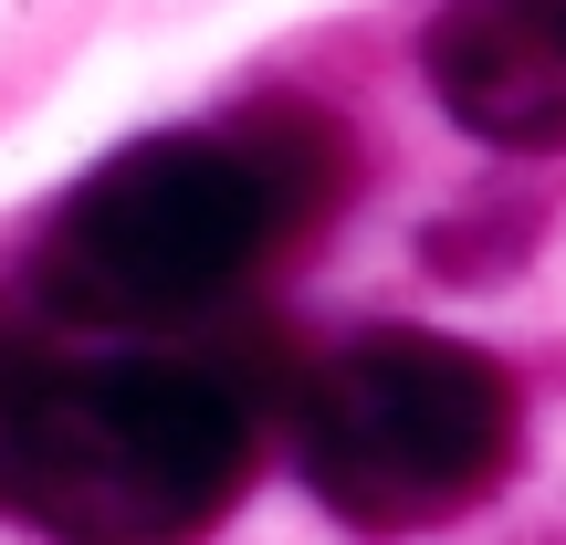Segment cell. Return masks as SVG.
Masks as SVG:
<instances>
[{
	"label": "cell",
	"mask_w": 566,
	"mask_h": 545,
	"mask_svg": "<svg viewBox=\"0 0 566 545\" xmlns=\"http://www.w3.org/2000/svg\"><path fill=\"white\" fill-rule=\"evenodd\" d=\"M514 378L462 336L388 325L357 336L304 378L294 399V462L346 525H430L504 483L514 462Z\"/></svg>",
	"instance_id": "cell-3"
},
{
	"label": "cell",
	"mask_w": 566,
	"mask_h": 545,
	"mask_svg": "<svg viewBox=\"0 0 566 545\" xmlns=\"http://www.w3.org/2000/svg\"><path fill=\"white\" fill-rule=\"evenodd\" d=\"M420 63L483 147H566V0H451Z\"/></svg>",
	"instance_id": "cell-4"
},
{
	"label": "cell",
	"mask_w": 566,
	"mask_h": 545,
	"mask_svg": "<svg viewBox=\"0 0 566 545\" xmlns=\"http://www.w3.org/2000/svg\"><path fill=\"white\" fill-rule=\"evenodd\" d=\"M346 179V137L315 105H263L231 137H147L63 200L42 242V304L63 325H179L283 252Z\"/></svg>",
	"instance_id": "cell-1"
},
{
	"label": "cell",
	"mask_w": 566,
	"mask_h": 545,
	"mask_svg": "<svg viewBox=\"0 0 566 545\" xmlns=\"http://www.w3.org/2000/svg\"><path fill=\"white\" fill-rule=\"evenodd\" d=\"M252 472V399L221 367L105 357L63 378H21L0 409V504L42 535H189Z\"/></svg>",
	"instance_id": "cell-2"
}]
</instances>
